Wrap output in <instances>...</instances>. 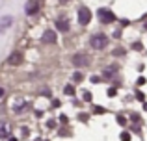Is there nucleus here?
I'll list each match as a JSON object with an SVG mask.
<instances>
[{
    "instance_id": "obj_5",
    "label": "nucleus",
    "mask_w": 147,
    "mask_h": 141,
    "mask_svg": "<svg viewBox=\"0 0 147 141\" xmlns=\"http://www.w3.org/2000/svg\"><path fill=\"white\" fill-rule=\"evenodd\" d=\"M24 11H26V15H36L37 11H39V4H37L36 0H28L26 6H24Z\"/></svg>"
},
{
    "instance_id": "obj_6",
    "label": "nucleus",
    "mask_w": 147,
    "mask_h": 141,
    "mask_svg": "<svg viewBox=\"0 0 147 141\" xmlns=\"http://www.w3.org/2000/svg\"><path fill=\"white\" fill-rule=\"evenodd\" d=\"M13 24V17H9V15H6V17L0 19V32H4V30H7L9 26Z\"/></svg>"
},
{
    "instance_id": "obj_2",
    "label": "nucleus",
    "mask_w": 147,
    "mask_h": 141,
    "mask_svg": "<svg viewBox=\"0 0 147 141\" xmlns=\"http://www.w3.org/2000/svg\"><path fill=\"white\" fill-rule=\"evenodd\" d=\"M71 61H73V65H75V67H86V65H90V58H88L86 54H75L71 58Z\"/></svg>"
},
{
    "instance_id": "obj_13",
    "label": "nucleus",
    "mask_w": 147,
    "mask_h": 141,
    "mask_svg": "<svg viewBox=\"0 0 147 141\" xmlns=\"http://www.w3.org/2000/svg\"><path fill=\"white\" fill-rule=\"evenodd\" d=\"M112 74H114V71H112V69H108L106 72H104V76H112Z\"/></svg>"
},
{
    "instance_id": "obj_3",
    "label": "nucleus",
    "mask_w": 147,
    "mask_h": 141,
    "mask_svg": "<svg viewBox=\"0 0 147 141\" xmlns=\"http://www.w3.org/2000/svg\"><path fill=\"white\" fill-rule=\"evenodd\" d=\"M99 19H100V22H104V24H108V22H114L115 21V15L112 13L110 9H99Z\"/></svg>"
},
{
    "instance_id": "obj_4",
    "label": "nucleus",
    "mask_w": 147,
    "mask_h": 141,
    "mask_svg": "<svg viewBox=\"0 0 147 141\" xmlns=\"http://www.w3.org/2000/svg\"><path fill=\"white\" fill-rule=\"evenodd\" d=\"M90 21H91L90 9H88V7H80L78 9V22L84 26V24H90Z\"/></svg>"
},
{
    "instance_id": "obj_7",
    "label": "nucleus",
    "mask_w": 147,
    "mask_h": 141,
    "mask_svg": "<svg viewBox=\"0 0 147 141\" xmlns=\"http://www.w3.org/2000/svg\"><path fill=\"white\" fill-rule=\"evenodd\" d=\"M43 41H45V43H49V45L56 43V32H52V30H45V33H43Z\"/></svg>"
},
{
    "instance_id": "obj_9",
    "label": "nucleus",
    "mask_w": 147,
    "mask_h": 141,
    "mask_svg": "<svg viewBox=\"0 0 147 141\" xmlns=\"http://www.w3.org/2000/svg\"><path fill=\"white\" fill-rule=\"evenodd\" d=\"M56 28L60 30V32H69V22L65 21V19H61V21L58 19L56 21Z\"/></svg>"
},
{
    "instance_id": "obj_8",
    "label": "nucleus",
    "mask_w": 147,
    "mask_h": 141,
    "mask_svg": "<svg viewBox=\"0 0 147 141\" xmlns=\"http://www.w3.org/2000/svg\"><path fill=\"white\" fill-rule=\"evenodd\" d=\"M21 61H22V56L19 54V52H13V54L7 58V63H9V65H19Z\"/></svg>"
},
{
    "instance_id": "obj_11",
    "label": "nucleus",
    "mask_w": 147,
    "mask_h": 141,
    "mask_svg": "<svg viewBox=\"0 0 147 141\" xmlns=\"http://www.w3.org/2000/svg\"><path fill=\"white\" fill-rule=\"evenodd\" d=\"M65 93H67V95H73V93H75V89H73L71 86H67V87H65Z\"/></svg>"
},
{
    "instance_id": "obj_1",
    "label": "nucleus",
    "mask_w": 147,
    "mask_h": 141,
    "mask_svg": "<svg viewBox=\"0 0 147 141\" xmlns=\"http://www.w3.org/2000/svg\"><path fill=\"white\" fill-rule=\"evenodd\" d=\"M90 45L95 48V50H102V48L108 45V37L104 35V33H95V35H91Z\"/></svg>"
},
{
    "instance_id": "obj_10",
    "label": "nucleus",
    "mask_w": 147,
    "mask_h": 141,
    "mask_svg": "<svg viewBox=\"0 0 147 141\" xmlns=\"http://www.w3.org/2000/svg\"><path fill=\"white\" fill-rule=\"evenodd\" d=\"M9 136V132L6 130V126H0V138H7Z\"/></svg>"
},
{
    "instance_id": "obj_12",
    "label": "nucleus",
    "mask_w": 147,
    "mask_h": 141,
    "mask_svg": "<svg viewBox=\"0 0 147 141\" xmlns=\"http://www.w3.org/2000/svg\"><path fill=\"white\" fill-rule=\"evenodd\" d=\"M73 80H76V82H80V80H82V74H80V72H76V74L73 76Z\"/></svg>"
},
{
    "instance_id": "obj_15",
    "label": "nucleus",
    "mask_w": 147,
    "mask_h": 141,
    "mask_svg": "<svg viewBox=\"0 0 147 141\" xmlns=\"http://www.w3.org/2000/svg\"><path fill=\"white\" fill-rule=\"evenodd\" d=\"M60 2H69V0H60Z\"/></svg>"
},
{
    "instance_id": "obj_14",
    "label": "nucleus",
    "mask_w": 147,
    "mask_h": 141,
    "mask_svg": "<svg viewBox=\"0 0 147 141\" xmlns=\"http://www.w3.org/2000/svg\"><path fill=\"white\" fill-rule=\"evenodd\" d=\"M2 95H4V89H2V87H0V97H2Z\"/></svg>"
}]
</instances>
